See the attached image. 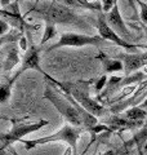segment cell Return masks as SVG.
<instances>
[{"label": "cell", "mask_w": 147, "mask_h": 155, "mask_svg": "<svg viewBox=\"0 0 147 155\" xmlns=\"http://www.w3.org/2000/svg\"><path fill=\"white\" fill-rule=\"evenodd\" d=\"M48 81H51L58 88H61L63 93L71 96L76 102H79L85 110H88L90 114H93L97 118H102L105 115L106 110L103 105L100 104L97 100H93L90 97V85L96 83V79L90 80H75V81H58L53 79L51 75H45Z\"/></svg>", "instance_id": "1"}, {"label": "cell", "mask_w": 147, "mask_h": 155, "mask_svg": "<svg viewBox=\"0 0 147 155\" xmlns=\"http://www.w3.org/2000/svg\"><path fill=\"white\" fill-rule=\"evenodd\" d=\"M28 13H36L41 19L45 21V23H52V25H57V23H74L79 27L87 26L84 19H81L77 14L63 4L56 2V0H44V2L34 3L32 7L27 11Z\"/></svg>", "instance_id": "2"}, {"label": "cell", "mask_w": 147, "mask_h": 155, "mask_svg": "<svg viewBox=\"0 0 147 155\" xmlns=\"http://www.w3.org/2000/svg\"><path fill=\"white\" fill-rule=\"evenodd\" d=\"M84 132H87L84 128L75 127V125L66 123L61 129H58L57 132L53 134H49V136H45V137L36 138V140H22L21 142H23L26 150H32L36 146H39V145L62 141V142H67L71 146L72 155H77V140H79L81 133H84Z\"/></svg>", "instance_id": "3"}, {"label": "cell", "mask_w": 147, "mask_h": 155, "mask_svg": "<svg viewBox=\"0 0 147 155\" xmlns=\"http://www.w3.org/2000/svg\"><path fill=\"white\" fill-rule=\"evenodd\" d=\"M9 120L13 124L11 130L9 132H2V134H0V150H2V154H4L7 147H9L14 142L17 141L21 142L24 136L36 132V130L41 129L43 127L49 124L48 120H39V122H31V123H26L23 120H17L14 118H11Z\"/></svg>", "instance_id": "4"}, {"label": "cell", "mask_w": 147, "mask_h": 155, "mask_svg": "<svg viewBox=\"0 0 147 155\" xmlns=\"http://www.w3.org/2000/svg\"><path fill=\"white\" fill-rule=\"evenodd\" d=\"M52 88L53 87L47 85L45 92H44V98H47L49 102H52V105L57 109L61 116L66 120V123L83 128V119L79 110L67 100V97L65 94L58 93V92H56Z\"/></svg>", "instance_id": "5"}, {"label": "cell", "mask_w": 147, "mask_h": 155, "mask_svg": "<svg viewBox=\"0 0 147 155\" xmlns=\"http://www.w3.org/2000/svg\"><path fill=\"white\" fill-rule=\"evenodd\" d=\"M106 40L101 35L93 36V35H84V34H74V32H65L62 34L60 40L56 44L51 45L47 49V52H51L53 49H58L62 47H103Z\"/></svg>", "instance_id": "6"}, {"label": "cell", "mask_w": 147, "mask_h": 155, "mask_svg": "<svg viewBox=\"0 0 147 155\" xmlns=\"http://www.w3.org/2000/svg\"><path fill=\"white\" fill-rule=\"evenodd\" d=\"M97 30H98V35H101L102 38L107 41H112L114 44L119 45L121 48L128 52V53H137V48H142V45L138 44H132V43L125 41L124 39H121L117 34L112 30V28L109 26V23L106 22V18H105V14L102 13L100 17L97 19Z\"/></svg>", "instance_id": "7"}, {"label": "cell", "mask_w": 147, "mask_h": 155, "mask_svg": "<svg viewBox=\"0 0 147 155\" xmlns=\"http://www.w3.org/2000/svg\"><path fill=\"white\" fill-rule=\"evenodd\" d=\"M40 51H41V45H35L30 39V44L27 47V51L24 52L23 58H22V64L19 70L16 72V75L12 78L13 81H16L18 79V76L23 74L26 70H36L39 72H41L43 75H45V72L43 71L40 67Z\"/></svg>", "instance_id": "8"}, {"label": "cell", "mask_w": 147, "mask_h": 155, "mask_svg": "<svg viewBox=\"0 0 147 155\" xmlns=\"http://www.w3.org/2000/svg\"><path fill=\"white\" fill-rule=\"evenodd\" d=\"M103 14H105L106 22L109 23V26L112 28V30H114L121 39H124L125 41L132 43V44H133L134 36L132 35V32L128 30V27H126L124 19H122L121 14H120L119 5H117V2H116V0H115L114 7L111 8V11L107 12V13H103Z\"/></svg>", "instance_id": "9"}, {"label": "cell", "mask_w": 147, "mask_h": 155, "mask_svg": "<svg viewBox=\"0 0 147 155\" xmlns=\"http://www.w3.org/2000/svg\"><path fill=\"white\" fill-rule=\"evenodd\" d=\"M146 120H132L126 118L124 114H111L110 116L102 119V124L107 125L111 132L121 133L124 130H132V129H138L142 128Z\"/></svg>", "instance_id": "10"}, {"label": "cell", "mask_w": 147, "mask_h": 155, "mask_svg": "<svg viewBox=\"0 0 147 155\" xmlns=\"http://www.w3.org/2000/svg\"><path fill=\"white\" fill-rule=\"evenodd\" d=\"M117 60L124 64V74L129 76L132 72H136L141 67L147 66V52L146 53H120Z\"/></svg>", "instance_id": "11"}, {"label": "cell", "mask_w": 147, "mask_h": 155, "mask_svg": "<svg viewBox=\"0 0 147 155\" xmlns=\"http://www.w3.org/2000/svg\"><path fill=\"white\" fill-rule=\"evenodd\" d=\"M122 147H124L129 154L133 153L134 147H136L138 155H145V150L147 147V120L143 124V127L139 128V130L129 140V141L124 142Z\"/></svg>", "instance_id": "12"}, {"label": "cell", "mask_w": 147, "mask_h": 155, "mask_svg": "<svg viewBox=\"0 0 147 155\" xmlns=\"http://www.w3.org/2000/svg\"><path fill=\"white\" fill-rule=\"evenodd\" d=\"M56 2L63 4L68 8H80V9H89V11H98V12H103V5L97 2L93 3L89 0H56Z\"/></svg>", "instance_id": "13"}, {"label": "cell", "mask_w": 147, "mask_h": 155, "mask_svg": "<svg viewBox=\"0 0 147 155\" xmlns=\"http://www.w3.org/2000/svg\"><path fill=\"white\" fill-rule=\"evenodd\" d=\"M98 60L102 62V66L106 72H115V71H122L124 70V64L117 60V58H111L107 54H105L103 52L98 53Z\"/></svg>", "instance_id": "14"}, {"label": "cell", "mask_w": 147, "mask_h": 155, "mask_svg": "<svg viewBox=\"0 0 147 155\" xmlns=\"http://www.w3.org/2000/svg\"><path fill=\"white\" fill-rule=\"evenodd\" d=\"M18 62H19L18 47L16 45V43H12V47L9 45L8 54H7L5 60H4V62H3V71H11Z\"/></svg>", "instance_id": "15"}, {"label": "cell", "mask_w": 147, "mask_h": 155, "mask_svg": "<svg viewBox=\"0 0 147 155\" xmlns=\"http://www.w3.org/2000/svg\"><path fill=\"white\" fill-rule=\"evenodd\" d=\"M122 114L132 120H145L147 118V110L142 109L141 106H133L129 110H125Z\"/></svg>", "instance_id": "16"}, {"label": "cell", "mask_w": 147, "mask_h": 155, "mask_svg": "<svg viewBox=\"0 0 147 155\" xmlns=\"http://www.w3.org/2000/svg\"><path fill=\"white\" fill-rule=\"evenodd\" d=\"M13 84H14V81L12 79L4 81L2 84V88H0V101L2 102H5L9 97H11V91H12Z\"/></svg>", "instance_id": "17"}, {"label": "cell", "mask_w": 147, "mask_h": 155, "mask_svg": "<svg viewBox=\"0 0 147 155\" xmlns=\"http://www.w3.org/2000/svg\"><path fill=\"white\" fill-rule=\"evenodd\" d=\"M56 25H52V23H45V31H44V35H43V39L40 41V44L39 45H43L45 44V43L49 40V39H52L53 36L56 35Z\"/></svg>", "instance_id": "18"}, {"label": "cell", "mask_w": 147, "mask_h": 155, "mask_svg": "<svg viewBox=\"0 0 147 155\" xmlns=\"http://www.w3.org/2000/svg\"><path fill=\"white\" fill-rule=\"evenodd\" d=\"M136 2L141 8V19H142V22H143L145 25H147V4L145 2H142V0H136Z\"/></svg>", "instance_id": "19"}, {"label": "cell", "mask_w": 147, "mask_h": 155, "mask_svg": "<svg viewBox=\"0 0 147 155\" xmlns=\"http://www.w3.org/2000/svg\"><path fill=\"white\" fill-rule=\"evenodd\" d=\"M102 155H129V153L121 146V147H116V149H110V150H107V151L103 153Z\"/></svg>", "instance_id": "20"}, {"label": "cell", "mask_w": 147, "mask_h": 155, "mask_svg": "<svg viewBox=\"0 0 147 155\" xmlns=\"http://www.w3.org/2000/svg\"><path fill=\"white\" fill-rule=\"evenodd\" d=\"M106 81H107V76H106V75L101 76L100 79H97L96 83H94V89H96V92H100L102 88H103V85L106 84Z\"/></svg>", "instance_id": "21"}, {"label": "cell", "mask_w": 147, "mask_h": 155, "mask_svg": "<svg viewBox=\"0 0 147 155\" xmlns=\"http://www.w3.org/2000/svg\"><path fill=\"white\" fill-rule=\"evenodd\" d=\"M0 25H2V30H0V34H2V36L5 35V32L8 30V22L5 21V18H2V21H0Z\"/></svg>", "instance_id": "22"}, {"label": "cell", "mask_w": 147, "mask_h": 155, "mask_svg": "<svg viewBox=\"0 0 147 155\" xmlns=\"http://www.w3.org/2000/svg\"><path fill=\"white\" fill-rule=\"evenodd\" d=\"M8 3H11V0H2V7L5 8L8 5Z\"/></svg>", "instance_id": "23"}, {"label": "cell", "mask_w": 147, "mask_h": 155, "mask_svg": "<svg viewBox=\"0 0 147 155\" xmlns=\"http://www.w3.org/2000/svg\"><path fill=\"white\" fill-rule=\"evenodd\" d=\"M139 106H141V107H142V109H145V110H147V100H146V101H145V102H143V104H142V105H139Z\"/></svg>", "instance_id": "24"}, {"label": "cell", "mask_w": 147, "mask_h": 155, "mask_svg": "<svg viewBox=\"0 0 147 155\" xmlns=\"http://www.w3.org/2000/svg\"><path fill=\"white\" fill-rule=\"evenodd\" d=\"M143 31H145L146 36H147V25H143Z\"/></svg>", "instance_id": "25"}, {"label": "cell", "mask_w": 147, "mask_h": 155, "mask_svg": "<svg viewBox=\"0 0 147 155\" xmlns=\"http://www.w3.org/2000/svg\"><path fill=\"white\" fill-rule=\"evenodd\" d=\"M143 72H145V74H147V67H146V69L143 70Z\"/></svg>", "instance_id": "26"}, {"label": "cell", "mask_w": 147, "mask_h": 155, "mask_svg": "<svg viewBox=\"0 0 147 155\" xmlns=\"http://www.w3.org/2000/svg\"><path fill=\"white\" fill-rule=\"evenodd\" d=\"M146 150H147V147H146Z\"/></svg>", "instance_id": "27"}]
</instances>
